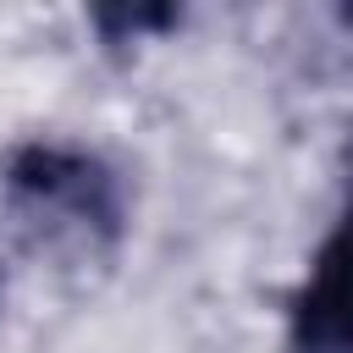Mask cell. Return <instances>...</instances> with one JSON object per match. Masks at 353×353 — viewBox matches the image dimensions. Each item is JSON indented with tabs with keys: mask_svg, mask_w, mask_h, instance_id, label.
Masks as SVG:
<instances>
[{
	"mask_svg": "<svg viewBox=\"0 0 353 353\" xmlns=\"http://www.w3.org/2000/svg\"><path fill=\"white\" fill-rule=\"evenodd\" d=\"M6 188L22 210L44 215L61 232H77L83 243H116L127 226L121 176L83 143L33 138L6 160Z\"/></svg>",
	"mask_w": 353,
	"mask_h": 353,
	"instance_id": "1",
	"label": "cell"
},
{
	"mask_svg": "<svg viewBox=\"0 0 353 353\" xmlns=\"http://www.w3.org/2000/svg\"><path fill=\"white\" fill-rule=\"evenodd\" d=\"M287 353H353V176L287 303Z\"/></svg>",
	"mask_w": 353,
	"mask_h": 353,
	"instance_id": "2",
	"label": "cell"
},
{
	"mask_svg": "<svg viewBox=\"0 0 353 353\" xmlns=\"http://www.w3.org/2000/svg\"><path fill=\"white\" fill-rule=\"evenodd\" d=\"M176 22L182 17L171 6H105V11H94V28L105 33V44H138L143 33H165Z\"/></svg>",
	"mask_w": 353,
	"mask_h": 353,
	"instance_id": "3",
	"label": "cell"
},
{
	"mask_svg": "<svg viewBox=\"0 0 353 353\" xmlns=\"http://www.w3.org/2000/svg\"><path fill=\"white\" fill-rule=\"evenodd\" d=\"M342 22H353V6H347V11H342Z\"/></svg>",
	"mask_w": 353,
	"mask_h": 353,
	"instance_id": "4",
	"label": "cell"
},
{
	"mask_svg": "<svg viewBox=\"0 0 353 353\" xmlns=\"http://www.w3.org/2000/svg\"><path fill=\"white\" fill-rule=\"evenodd\" d=\"M0 292H6V281H0Z\"/></svg>",
	"mask_w": 353,
	"mask_h": 353,
	"instance_id": "5",
	"label": "cell"
}]
</instances>
